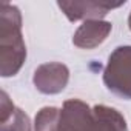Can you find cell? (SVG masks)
I'll return each mask as SVG.
<instances>
[{"label": "cell", "mask_w": 131, "mask_h": 131, "mask_svg": "<svg viewBox=\"0 0 131 131\" xmlns=\"http://www.w3.org/2000/svg\"><path fill=\"white\" fill-rule=\"evenodd\" d=\"M103 80L110 91L131 99V46H120L110 56Z\"/></svg>", "instance_id": "1"}]
</instances>
